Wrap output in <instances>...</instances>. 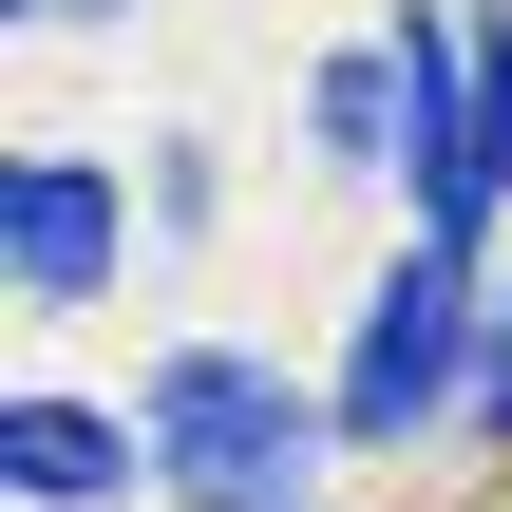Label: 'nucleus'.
<instances>
[{
    "label": "nucleus",
    "mask_w": 512,
    "mask_h": 512,
    "mask_svg": "<svg viewBox=\"0 0 512 512\" xmlns=\"http://www.w3.org/2000/svg\"><path fill=\"white\" fill-rule=\"evenodd\" d=\"M114 247H133V209H114L95 152H19V171H0V266H19V304H95Z\"/></svg>",
    "instance_id": "nucleus-4"
},
{
    "label": "nucleus",
    "mask_w": 512,
    "mask_h": 512,
    "mask_svg": "<svg viewBox=\"0 0 512 512\" xmlns=\"http://www.w3.org/2000/svg\"><path fill=\"white\" fill-rule=\"evenodd\" d=\"M475 266L456 247H399V285L361 304V342H342V437H437V418H475Z\"/></svg>",
    "instance_id": "nucleus-3"
},
{
    "label": "nucleus",
    "mask_w": 512,
    "mask_h": 512,
    "mask_svg": "<svg viewBox=\"0 0 512 512\" xmlns=\"http://www.w3.org/2000/svg\"><path fill=\"white\" fill-rule=\"evenodd\" d=\"M0 475L38 512H95V494H133L152 475V418H95V399H0Z\"/></svg>",
    "instance_id": "nucleus-5"
},
{
    "label": "nucleus",
    "mask_w": 512,
    "mask_h": 512,
    "mask_svg": "<svg viewBox=\"0 0 512 512\" xmlns=\"http://www.w3.org/2000/svg\"><path fill=\"white\" fill-rule=\"evenodd\" d=\"M399 190H418V247H456V266L512 209L494 95H475V0H399Z\"/></svg>",
    "instance_id": "nucleus-2"
},
{
    "label": "nucleus",
    "mask_w": 512,
    "mask_h": 512,
    "mask_svg": "<svg viewBox=\"0 0 512 512\" xmlns=\"http://www.w3.org/2000/svg\"><path fill=\"white\" fill-rule=\"evenodd\" d=\"M323 418H342V399H304L285 361H228V342L152 361V475H171L190 512H304Z\"/></svg>",
    "instance_id": "nucleus-1"
},
{
    "label": "nucleus",
    "mask_w": 512,
    "mask_h": 512,
    "mask_svg": "<svg viewBox=\"0 0 512 512\" xmlns=\"http://www.w3.org/2000/svg\"><path fill=\"white\" fill-rule=\"evenodd\" d=\"M304 114H323V152H380V171H399V57H323Z\"/></svg>",
    "instance_id": "nucleus-6"
},
{
    "label": "nucleus",
    "mask_w": 512,
    "mask_h": 512,
    "mask_svg": "<svg viewBox=\"0 0 512 512\" xmlns=\"http://www.w3.org/2000/svg\"><path fill=\"white\" fill-rule=\"evenodd\" d=\"M19 19H114V0H19Z\"/></svg>",
    "instance_id": "nucleus-8"
},
{
    "label": "nucleus",
    "mask_w": 512,
    "mask_h": 512,
    "mask_svg": "<svg viewBox=\"0 0 512 512\" xmlns=\"http://www.w3.org/2000/svg\"><path fill=\"white\" fill-rule=\"evenodd\" d=\"M475 437H512V323H494V380H475Z\"/></svg>",
    "instance_id": "nucleus-7"
}]
</instances>
